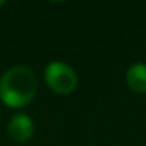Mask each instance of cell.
<instances>
[{
    "mask_svg": "<svg viewBox=\"0 0 146 146\" xmlns=\"http://www.w3.org/2000/svg\"><path fill=\"white\" fill-rule=\"evenodd\" d=\"M7 130L11 140L17 143H25L32 140L35 133V123L27 113H16L10 118Z\"/></svg>",
    "mask_w": 146,
    "mask_h": 146,
    "instance_id": "3957f363",
    "label": "cell"
},
{
    "mask_svg": "<svg viewBox=\"0 0 146 146\" xmlns=\"http://www.w3.org/2000/svg\"><path fill=\"white\" fill-rule=\"evenodd\" d=\"M126 83L130 91L137 94L146 93V63L137 61L127 68L126 72Z\"/></svg>",
    "mask_w": 146,
    "mask_h": 146,
    "instance_id": "277c9868",
    "label": "cell"
},
{
    "mask_svg": "<svg viewBox=\"0 0 146 146\" xmlns=\"http://www.w3.org/2000/svg\"><path fill=\"white\" fill-rule=\"evenodd\" d=\"M3 5H5V2H3V0H0V8L3 7Z\"/></svg>",
    "mask_w": 146,
    "mask_h": 146,
    "instance_id": "5b68a950",
    "label": "cell"
},
{
    "mask_svg": "<svg viewBox=\"0 0 146 146\" xmlns=\"http://www.w3.org/2000/svg\"><path fill=\"white\" fill-rule=\"evenodd\" d=\"M44 82L57 94H71L79 85V76L68 63L55 60L46 66Z\"/></svg>",
    "mask_w": 146,
    "mask_h": 146,
    "instance_id": "7a4b0ae2",
    "label": "cell"
},
{
    "mask_svg": "<svg viewBox=\"0 0 146 146\" xmlns=\"http://www.w3.org/2000/svg\"><path fill=\"white\" fill-rule=\"evenodd\" d=\"M38 93L36 74L27 66H13L0 77V101L8 108H22Z\"/></svg>",
    "mask_w": 146,
    "mask_h": 146,
    "instance_id": "6da1fadb",
    "label": "cell"
}]
</instances>
